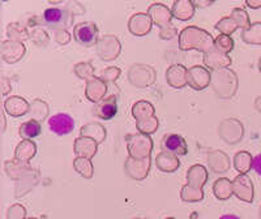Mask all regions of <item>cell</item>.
<instances>
[{"label": "cell", "mask_w": 261, "mask_h": 219, "mask_svg": "<svg viewBox=\"0 0 261 219\" xmlns=\"http://www.w3.org/2000/svg\"><path fill=\"white\" fill-rule=\"evenodd\" d=\"M246 4L248 7H251V8H258V7H261V2H256V3H252V2H246Z\"/></svg>", "instance_id": "f35d334b"}, {"label": "cell", "mask_w": 261, "mask_h": 219, "mask_svg": "<svg viewBox=\"0 0 261 219\" xmlns=\"http://www.w3.org/2000/svg\"><path fill=\"white\" fill-rule=\"evenodd\" d=\"M204 63L211 68H222V67H227L231 64V59L227 53L221 52L220 50H217L216 47L212 48L209 52L204 55Z\"/></svg>", "instance_id": "ac0fdd59"}, {"label": "cell", "mask_w": 261, "mask_h": 219, "mask_svg": "<svg viewBox=\"0 0 261 219\" xmlns=\"http://www.w3.org/2000/svg\"><path fill=\"white\" fill-rule=\"evenodd\" d=\"M48 127L58 136H65L74 129V120L68 114H57L48 119Z\"/></svg>", "instance_id": "ba28073f"}, {"label": "cell", "mask_w": 261, "mask_h": 219, "mask_svg": "<svg viewBox=\"0 0 261 219\" xmlns=\"http://www.w3.org/2000/svg\"><path fill=\"white\" fill-rule=\"evenodd\" d=\"M211 83V74L208 69L201 65H193L187 72V84L195 90H202Z\"/></svg>", "instance_id": "52a82bcc"}, {"label": "cell", "mask_w": 261, "mask_h": 219, "mask_svg": "<svg viewBox=\"0 0 261 219\" xmlns=\"http://www.w3.org/2000/svg\"><path fill=\"white\" fill-rule=\"evenodd\" d=\"M25 53V46L21 42H11L4 41L2 43V57L3 60H6L8 64L16 63L24 57Z\"/></svg>", "instance_id": "8fae6325"}, {"label": "cell", "mask_w": 261, "mask_h": 219, "mask_svg": "<svg viewBox=\"0 0 261 219\" xmlns=\"http://www.w3.org/2000/svg\"><path fill=\"white\" fill-rule=\"evenodd\" d=\"M155 165L163 172H175L180 166L178 157L167 151H161L155 158Z\"/></svg>", "instance_id": "44dd1931"}, {"label": "cell", "mask_w": 261, "mask_h": 219, "mask_svg": "<svg viewBox=\"0 0 261 219\" xmlns=\"http://www.w3.org/2000/svg\"><path fill=\"white\" fill-rule=\"evenodd\" d=\"M214 38L206 30H202L197 26H188L180 33L179 36V47L180 50H190L196 48L206 53L214 47Z\"/></svg>", "instance_id": "7a4b0ae2"}, {"label": "cell", "mask_w": 261, "mask_h": 219, "mask_svg": "<svg viewBox=\"0 0 261 219\" xmlns=\"http://www.w3.org/2000/svg\"><path fill=\"white\" fill-rule=\"evenodd\" d=\"M231 17L234 18L235 22L238 24V26L242 28L243 30H247L251 24H249V17L247 15L246 11H243L242 8H235L232 9V13H231Z\"/></svg>", "instance_id": "836d02e7"}, {"label": "cell", "mask_w": 261, "mask_h": 219, "mask_svg": "<svg viewBox=\"0 0 261 219\" xmlns=\"http://www.w3.org/2000/svg\"><path fill=\"white\" fill-rule=\"evenodd\" d=\"M136 219H145V218H136Z\"/></svg>", "instance_id": "ee69618b"}, {"label": "cell", "mask_w": 261, "mask_h": 219, "mask_svg": "<svg viewBox=\"0 0 261 219\" xmlns=\"http://www.w3.org/2000/svg\"><path fill=\"white\" fill-rule=\"evenodd\" d=\"M136 127L141 133L149 136V134L154 133L155 130L158 129V119L154 115L150 116V118L143 119V120L136 122Z\"/></svg>", "instance_id": "4dcf8cb0"}, {"label": "cell", "mask_w": 261, "mask_h": 219, "mask_svg": "<svg viewBox=\"0 0 261 219\" xmlns=\"http://www.w3.org/2000/svg\"><path fill=\"white\" fill-rule=\"evenodd\" d=\"M74 72L80 78H89L94 76V71H93V67L89 63H80L74 67Z\"/></svg>", "instance_id": "e575fe53"}, {"label": "cell", "mask_w": 261, "mask_h": 219, "mask_svg": "<svg viewBox=\"0 0 261 219\" xmlns=\"http://www.w3.org/2000/svg\"><path fill=\"white\" fill-rule=\"evenodd\" d=\"M132 115L136 119V122L143 120V119L150 118V116L154 115V107L146 101H139L132 107Z\"/></svg>", "instance_id": "484cf974"}, {"label": "cell", "mask_w": 261, "mask_h": 219, "mask_svg": "<svg viewBox=\"0 0 261 219\" xmlns=\"http://www.w3.org/2000/svg\"><path fill=\"white\" fill-rule=\"evenodd\" d=\"M242 38L247 43L251 45H261V24H253L247 30H243L242 33Z\"/></svg>", "instance_id": "f1b7e54d"}, {"label": "cell", "mask_w": 261, "mask_h": 219, "mask_svg": "<svg viewBox=\"0 0 261 219\" xmlns=\"http://www.w3.org/2000/svg\"><path fill=\"white\" fill-rule=\"evenodd\" d=\"M232 192L238 199L246 202H252L255 197L253 184L246 174L238 175L232 181Z\"/></svg>", "instance_id": "8992f818"}, {"label": "cell", "mask_w": 261, "mask_h": 219, "mask_svg": "<svg viewBox=\"0 0 261 219\" xmlns=\"http://www.w3.org/2000/svg\"><path fill=\"white\" fill-rule=\"evenodd\" d=\"M73 37L77 43L85 47H92L97 43L98 28L94 22H80L74 26Z\"/></svg>", "instance_id": "5b68a950"}, {"label": "cell", "mask_w": 261, "mask_h": 219, "mask_svg": "<svg viewBox=\"0 0 261 219\" xmlns=\"http://www.w3.org/2000/svg\"><path fill=\"white\" fill-rule=\"evenodd\" d=\"M188 184H186L181 189L180 197L183 201L197 202L204 199L202 187L208 181V172L201 165H195L187 172Z\"/></svg>", "instance_id": "6da1fadb"}, {"label": "cell", "mask_w": 261, "mask_h": 219, "mask_svg": "<svg viewBox=\"0 0 261 219\" xmlns=\"http://www.w3.org/2000/svg\"><path fill=\"white\" fill-rule=\"evenodd\" d=\"M8 219H25V209L21 205H13L8 211Z\"/></svg>", "instance_id": "d590c367"}, {"label": "cell", "mask_w": 261, "mask_h": 219, "mask_svg": "<svg viewBox=\"0 0 261 219\" xmlns=\"http://www.w3.org/2000/svg\"><path fill=\"white\" fill-rule=\"evenodd\" d=\"M73 167L74 170H76V172H79L83 178L85 179L93 178L94 169H93V163L89 158H83V157L74 158Z\"/></svg>", "instance_id": "83f0119b"}, {"label": "cell", "mask_w": 261, "mask_h": 219, "mask_svg": "<svg viewBox=\"0 0 261 219\" xmlns=\"http://www.w3.org/2000/svg\"><path fill=\"white\" fill-rule=\"evenodd\" d=\"M55 39H57V42H59L60 45H65L69 42V33L65 32V30H59V32L55 33Z\"/></svg>", "instance_id": "8d00e7d4"}, {"label": "cell", "mask_w": 261, "mask_h": 219, "mask_svg": "<svg viewBox=\"0 0 261 219\" xmlns=\"http://www.w3.org/2000/svg\"><path fill=\"white\" fill-rule=\"evenodd\" d=\"M4 107H6V111L9 115L16 116V118L25 115L30 108L29 103L21 97H9L4 102Z\"/></svg>", "instance_id": "d6986e66"}, {"label": "cell", "mask_w": 261, "mask_h": 219, "mask_svg": "<svg viewBox=\"0 0 261 219\" xmlns=\"http://www.w3.org/2000/svg\"><path fill=\"white\" fill-rule=\"evenodd\" d=\"M98 149V142L94 141L93 139H89V137H84L80 136L79 139L74 140L73 144V150L74 154L77 157L83 158H89L92 159L95 155Z\"/></svg>", "instance_id": "7c38bea8"}, {"label": "cell", "mask_w": 261, "mask_h": 219, "mask_svg": "<svg viewBox=\"0 0 261 219\" xmlns=\"http://www.w3.org/2000/svg\"><path fill=\"white\" fill-rule=\"evenodd\" d=\"M149 16L154 24L161 26V29H166V28L171 26L170 25V20H171V12L169 11L166 6L163 4H153L149 7Z\"/></svg>", "instance_id": "5bb4252c"}, {"label": "cell", "mask_w": 261, "mask_h": 219, "mask_svg": "<svg viewBox=\"0 0 261 219\" xmlns=\"http://www.w3.org/2000/svg\"><path fill=\"white\" fill-rule=\"evenodd\" d=\"M43 21L48 28L55 29L57 32L67 30L73 24V15L69 9L53 7V8H47L43 12Z\"/></svg>", "instance_id": "3957f363"}, {"label": "cell", "mask_w": 261, "mask_h": 219, "mask_svg": "<svg viewBox=\"0 0 261 219\" xmlns=\"http://www.w3.org/2000/svg\"><path fill=\"white\" fill-rule=\"evenodd\" d=\"M260 218H261V211H260Z\"/></svg>", "instance_id": "bcb514c9"}, {"label": "cell", "mask_w": 261, "mask_h": 219, "mask_svg": "<svg viewBox=\"0 0 261 219\" xmlns=\"http://www.w3.org/2000/svg\"><path fill=\"white\" fill-rule=\"evenodd\" d=\"M255 104H256V108H257L258 111H261V97H258L257 99H256Z\"/></svg>", "instance_id": "60d3db41"}, {"label": "cell", "mask_w": 261, "mask_h": 219, "mask_svg": "<svg viewBox=\"0 0 261 219\" xmlns=\"http://www.w3.org/2000/svg\"><path fill=\"white\" fill-rule=\"evenodd\" d=\"M238 28L239 26H238V24L235 22V20L231 17V16L222 18V20L216 25V29L220 30V32L222 33V34H225V36H230V34L234 33Z\"/></svg>", "instance_id": "1f68e13d"}, {"label": "cell", "mask_w": 261, "mask_h": 219, "mask_svg": "<svg viewBox=\"0 0 261 219\" xmlns=\"http://www.w3.org/2000/svg\"><path fill=\"white\" fill-rule=\"evenodd\" d=\"M149 169H150V158H146V159L128 158L125 162V171L128 176L135 180H144L148 176Z\"/></svg>", "instance_id": "30bf717a"}, {"label": "cell", "mask_w": 261, "mask_h": 219, "mask_svg": "<svg viewBox=\"0 0 261 219\" xmlns=\"http://www.w3.org/2000/svg\"><path fill=\"white\" fill-rule=\"evenodd\" d=\"M118 113V102H116L115 95L106 98L99 103L95 104L94 107V114L102 120H110Z\"/></svg>", "instance_id": "4fadbf2b"}, {"label": "cell", "mask_w": 261, "mask_h": 219, "mask_svg": "<svg viewBox=\"0 0 261 219\" xmlns=\"http://www.w3.org/2000/svg\"><path fill=\"white\" fill-rule=\"evenodd\" d=\"M106 84L103 83L102 78H90L86 83V89L85 94L86 98L89 101L94 102V103H99L102 98L106 94Z\"/></svg>", "instance_id": "9a60e30c"}, {"label": "cell", "mask_w": 261, "mask_h": 219, "mask_svg": "<svg viewBox=\"0 0 261 219\" xmlns=\"http://www.w3.org/2000/svg\"><path fill=\"white\" fill-rule=\"evenodd\" d=\"M130 33H134L135 36H145L148 34L151 28L150 16L143 15V13H137L129 18V24H128Z\"/></svg>", "instance_id": "e0dca14e"}, {"label": "cell", "mask_w": 261, "mask_h": 219, "mask_svg": "<svg viewBox=\"0 0 261 219\" xmlns=\"http://www.w3.org/2000/svg\"><path fill=\"white\" fill-rule=\"evenodd\" d=\"M258 69H260V72H261V59H260V62H258Z\"/></svg>", "instance_id": "b9f144b4"}, {"label": "cell", "mask_w": 261, "mask_h": 219, "mask_svg": "<svg viewBox=\"0 0 261 219\" xmlns=\"http://www.w3.org/2000/svg\"><path fill=\"white\" fill-rule=\"evenodd\" d=\"M187 72L188 69L180 64H174L167 69L166 78L167 83L172 88H183L187 85Z\"/></svg>", "instance_id": "2e32d148"}, {"label": "cell", "mask_w": 261, "mask_h": 219, "mask_svg": "<svg viewBox=\"0 0 261 219\" xmlns=\"http://www.w3.org/2000/svg\"><path fill=\"white\" fill-rule=\"evenodd\" d=\"M36 151H37L36 144L30 141V140H24V141L20 142L17 148H16V151H15L16 159L28 163L33 157H34Z\"/></svg>", "instance_id": "7402d4cb"}, {"label": "cell", "mask_w": 261, "mask_h": 219, "mask_svg": "<svg viewBox=\"0 0 261 219\" xmlns=\"http://www.w3.org/2000/svg\"><path fill=\"white\" fill-rule=\"evenodd\" d=\"M213 193L218 200H228L234 195L232 192V181L226 178H221L213 184Z\"/></svg>", "instance_id": "cb8c5ba5"}, {"label": "cell", "mask_w": 261, "mask_h": 219, "mask_svg": "<svg viewBox=\"0 0 261 219\" xmlns=\"http://www.w3.org/2000/svg\"><path fill=\"white\" fill-rule=\"evenodd\" d=\"M214 47L217 50H220L221 52L227 53L230 51H232L234 48V41L230 38V36H225V34H221L216 38V42H214Z\"/></svg>", "instance_id": "d6a6232c"}, {"label": "cell", "mask_w": 261, "mask_h": 219, "mask_svg": "<svg viewBox=\"0 0 261 219\" xmlns=\"http://www.w3.org/2000/svg\"><path fill=\"white\" fill-rule=\"evenodd\" d=\"M29 114L34 120L41 122V120H43L46 118V115H48V106L45 102L36 99V101H33V103L30 104Z\"/></svg>", "instance_id": "f546056e"}, {"label": "cell", "mask_w": 261, "mask_h": 219, "mask_svg": "<svg viewBox=\"0 0 261 219\" xmlns=\"http://www.w3.org/2000/svg\"><path fill=\"white\" fill-rule=\"evenodd\" d=\"M252 169L255 170L256 172H257L258 175L261 176V154L256 155L255 158H253V162H252Z\"/></svg>", "instance_id": "74e56055"}, {"label": "cell", "mask_w": 261, "mask_h": 219, "mask_svg": "<svg viewBox=\"0 0 261 219\" xmlns=\"http://www.w3.org/2000/svg\"><path fill=\"white\" fill-rule=\"evenodd\" d=\"M161 146H162L163 151H167V153H171L174 155H186L188 153V146L186 140L183 139V136L180 134H166L163 137L162 142H161Z\"/></svg>", "instance_id": "9c48e42d"}, {"label": "cell", "mask_w": 261, "mask_h": 219, "mask_svg": "<svg viewBox=\"0 0 261 219\" xmlns=\"http://www.w3.org/2000/svg\"><path fill=\"white\" fill-rule=\"evenodd\" d=\"M220 219H241L238 215H234V214H225V215L221 216Z\"/></svg>", "instance_id": "ab89813d"}, {"label": "cell", "mask_w": 261, "mask_h": 219, "mask_svg": "<svg viewBox=\"0 0 261 219\" xmlns=\"http://www.w3.org/2000/svg\"><path fill=\"white\" fill-rule=\"evenodd\" d=\"M252 162L253 158L248 151H239L234 158L235 170H238L241 174H247L249 170L252 169Z\"/></svg>", "instance_id": "4316f807"}, {"label": "cell", "mask_w": 261, "mask_h": 219, "mask_svg": "<svg viewBox=\"0 0 261 219\" xmlns=\"http://www.w3.org/2000/svg\"><path fill=\"white\" fill-rule=\"evenodd\" d=\"M127 148L130 158L146 159L153 150V141L146 134H129L127 137Z\"/></svg>", "instance_id": "277c9868"}, {"label": "cell", "mask_w": 261, "mask_h": 219, "mask_svg": "<svg viewBox=\"0 0 261 219\" xmlns=\"http://www.w3.org/2000/svg\"><path fill=\"white\" fill-rule=\"evenodd\" d=\"M18 132H20V136L24 140H33L41 134L42 127L39 124V122L32 119V120H28V122L22 123Z\"/></svg>", "instance_id": "d4e9b609"}, {"label": "cell", "mask_w": 261, "mask_h": 219, "mask_svg": "<svg viewBox=\"0 0 261 219\" xmlns=\"http://www.w3.org/2000/svg\"><path fill=\"white\" fill-rule=\"evenodd\" d=\"M171 15L178 20H190L195 15V3L190 0H178L172 4Z\"/></svg>", "instance_id": "ffe728a7"}, {"label": "cell", "mask_w": 261, "mask_h": 219, "mask_svg": "<svg viewBox=\"0 0 261 219\" xmlns=\"http://www.w3.org/2000/svg\"><path fill=\"white\" fill-rule=\"evenodd\" d=\"M166 219H175V218H166Z\"/></svg>", "instance_id": "f6af8a7d"}, {"label": "cell", "mask_w": 261, "mask_h": 219, "mask_svg": "<svg viewBox=\"0 0 261 219\" xmlns=\"http://www.w3.org/2000/svg\"><path fill=\"white\" fill-rule=\"evenodd\" d=\"M81 136L89 137L97 141L98 144H101L106 139V130L99 123H89L81 128Z\"/></svg>", "instance_id": "603a6c76"}, {"label": "cell", "mask_w": 261, "mask_h": 219, "mask_svg": "<svg viewBox=\"0 0 261 219\" xmlns=\"http://www.w3.org/2000/svg\"><path fill=\"white\" fill-rule=\"evenodd\" d=\"M25 219H37V218H25Z\"/></svg>", "instance_id": "7bdbcfd3"}]
</instances>
